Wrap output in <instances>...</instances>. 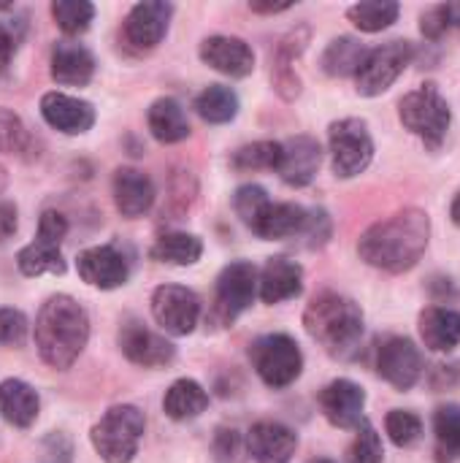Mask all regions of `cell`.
Masks as SVG:
<instances>
[{"instance_id": "6da1fadb", "label": "cell", "mask_w": 460, "mask_h": 463, "mask_svg": "<svg viewBox=\"0 0 460 463\" xmlns=\"http://www.w3.org/2000/svg\"><path fill=\"white\" fill-rule=\"evenodd\" d=\"M428 239H431L428 214L420 209H404L371 225L361 236L358 252L369 266L390 274H401L418 266V260L428 247Z\"/></svg>"}, {"instance_id": "7a4b0ae2", "label": "cell", "mask_w": 460, "mask_h": 463, "mask_svg": "<svg viewBox=\"0 0 460 463\" xmlns=\"http://www.w3.org/2000/svg\"><path fill=\"white\" fill-rule=\"evenodd\" d=\"M89 339V317L70 296H52L35 320V347L52 369H68Z\"/></svg>"}, {"instance_id": "3957f363", "label": "cell", "mask_w": 460, "mask_h": 463, "mask_svg": "<svg viewBox=\"0 0 460 463\" xmlns=\"http://www.w3.org/2000/svg\"><path fill=\"white\" fill-rule=\"evenodd\" d=\"M304 328L328 355L350 358L363 339V312L339 293H323L306 307Z\"/></svg>"}, {"instance_id": "277c9868", "label": "cell", "mask_w": 460, "mask_h": 463, "mask_svg": "<svg viewBox=\"0 0 460 463\" xmlns=\"http://www.w3.org/2000/svg\"><path fill=\"white\" fill-rule=\"evenodd\" d=\"M144 415L130 404H117L92 426L89 439L95 453L106 463H130L138 453L144 437Z\"/></svg>"}, {"instance_id": "5b68a950", "label": "cell", "mask_w": 460, "mask_h": 463, "mask_svg": "<svg viewBox=\"0 0 460 463\" xmlns=\"http://www.w3.org/2000/svg\"><path fill=\"white\" fill-rule=\"evenodd\" d=\"M399 114H401V122L407 125V130H412L418 138H423L426 146H431V149L442 146V141L447 138L450 122H453V111L437 84H423V87L407 92L399 103Z\"/></svg>"}, {"instance_id": "8992f818", "label": "cell", "mask_w": 460, "mask_h": 463, "mask_svg": "<svg viewBox=\"0 0 460 463\" xmlns=\"http://www.w3.org/2000/svg\"><path fill=\"white\" fill-rule=\"evenodd\" d=\"M249 361L258 377L268 388H277V391L293 385L304 369V355L298 345L285 334H268V336L255 339L249 347Z\"/></svg>"}, {"instance_id": "52a82bcc", "label": "cell", "mask_w": 460, "mask_h": 463, "mask_svg": "<svg viewBox=\"0 0 460 463\" xmlns=\"http://www.w3.org/2000/svg\"><path fill=\"white\" fill-rule=\"evenodd\" d=\"M328 144H331V163L336 176L352 179L361 171L369 168L374 157V141L363 119L347 117L331 125L328 130Z\"/></svg>"}, {"instance_id": "ba28073f", "label": "cell", "mask_w": 460, "mask_h": 463, "mask_svg": "<svg viewBox=\"0 0 460 463\" xmlns=\"http://www.w3.org/2000/svg\"><path fill=\"white\" fill-rule=\"evenodd\" d=\"M412 57H415V46L409 41H390L380 49H371L355 76L358 92L366 98H377L388 92L396 84V79L404 73V68L412 62Z\"/></svg>"}, {"instance_id": "9c48e42d", "label": "cell", "mask_w": 460, "mask_h": 463, "mask_svg": "<svg viewBox=\"0 0 460 463\" xmlns=\"http://www.w3.org/2000/svg\"><path fill=\"white\" fill-rule=\"evenodd\" d=\"M258 293V269L247 260L230 263L217 277V296H214V317L220 323H233Z\"/></svg>"}, {"instance_id": "30bf717a", "label": "cell", "mask_w": 460, "mask_h": 463, "mask_svg": "<svg viewBox=\"0 0 460 463\" xmlns=\"http://www.w3.org/2000/svg\"><path fill=\"white\" fill-rule=\"evenodd\" d=\"M152 317L171 336H187L201 317V301L182 285H160L152 293Z\"/></svg>"}, {"instance_id": "8fae6325", "label": "cell", "mask_w": 460, "mask_h": 463, "mask_svg": "<svg viewBox=\"0 0 460 463\" xmlns=\"http://www.w3.org/2000/svg\"><path fill=\"white\" fill-rule=\"evenodd\" d=\"M119 350L125 353V358L136 366H144V369H160V366H168L176 355L174 345L149 331L144 323L138 320H127L122 328H119Z\"/></svg>"}, {"instance_id": "7c38bea8", "label": "cell", "mask_w": 460, "mask_h": 463, "mask_svg": "<svg viewBox=\"0 0 460 463\" xmlns=\"http://www.w3.org/2000/svg\"><path fill=\"white\" fill-rule=\"evenodd\" d=\"M377 372L396 391H409L418 385V380L423 374V355L415 347V342H409L404 336H393L380 347Z\"/></svg>"}, {"instance_id": "4fadbf2b", "label": "cell", "mask_w": 460, "mask_h": 463, "mask_svg": "<svg viewBox=\"0 0 460 463\" xmlns=\"http://www.w3.org/2000/svg\"><path fill=\"white\" fill-rule=\"evenodd\" d=\"M171 14H174V5L160 3V0L133 5L125 19V43L136 52H152L168 33Z\"/></svg>"}, {"instance_id": "5bb4252c", "label": "cell", "mask_w": 460, "mask_h": 463, "mask_svg": "<svg viewBox=\"0 0 460 463\" xmlns=\"http://www.w3.org/2000/svg\"><path fill=\"white\" fill-rule=\"evenodd\" d=\"M76 269L87 285L100 288V290H114V288L125 285L130 277V263L114 244L89 247V250L79 252Z\"/></svg>"}, {"instance_id": "9a60e30c", "label": "cell", "mask_w": 460, "mask_h": 463, "mask_svg": "<svg viewBox=\"0 0 460 463\" xmlns=\"http://www.w3.org/2000/svg\"><path fill=\"white\" fill-rule=\"evenodd\" d=\"M366 393L350 380H333L320 391V410L336 429H358L363 420Z\"/></svg>"}, {"instance_id": "2e32d148", "label": "cell", "mask_w": 460, "mask_h": 463, "mask_svg": "<svg viewBox=\"0 0 460 463\" xmlns=\"http://www.w3.org/2000/svg\"><path fill=\"white\" fill-rule=\"evenodd\" d=\"M201 60L233 79H244L255 71V52L247 41L233 35H211L201 43Z\"/></svg>"}, {"instance_id": "e0dca14e", "label": "cell", "mask_w": 460, "mask_h": 463, "mask_svg": "<svg viewBox=\"0 0 460 463\" xmlns=\"http://www.w3.org/2000/svg\"><path fill=\"white\" fill-rule=\"evenodd\" d=\"M41 114L54 130H60L65 136H81L95 125L92 103L65 95V92H46L41 98Z\"/></svg>"}, {"instance_id": "ac0fdd59", "label": "cell", "mask_w": 460, "mask_h": 463, "mask_svg": "<svg viewBox=\"0 0 460 463\" xmlns=\"http://www.w3.org/2000/svg\"><path fill=\"white\" fill-rule=\"evenodd\" d=\"M298 448V437L274 420H260L247 434V453L255 463H290Z\"/></svg>"}, {"instance_id": "d6986e66", "label": "cell", "mask_w": 460, "mask_h": 463, "mask_svg": "<svg viewBox=\"0 0 460 463\" xmlns=\"http://www.w3.org/2000/svg\"><path fill=\"white\" fill-rule=\"evenodd\" d=\"M320 163H323V149L317 138L296 136L282 144V160L277 171L290 187H306L317 176Z\"/></svg>"}, {"instance_id": "ffe728a7", "label": "cell", "mask_w": 460, "mask_h": 463, "mask_svg": "<svg viewBox=\"0 0 460 463\" xmlns=\"http://www.w3.org/2000/svg\"><path fill=\"white\" fill-rule=\"evenodd\" d=\"M309 217H312V212H306L298 203H274V201H268L249 228L260 239H271V241L274 239H301L306 233Z\"/></svg>"}, {"instance_id": "44dd1931", "label": "cell", "mask_w": 460, "mask_h": 463, "mask_svg": "<svg viewBox=\"0 0 460 463\" xmlns=\"http://www.w3.org/2000/svg\"><path fill=\"white\" fill-rule=\"evenodd\" d=\"M258 290L266 304L290 301L304 290V269L290 258H271L258 277Z\"/></svg>"}, {"instance_id": "7402d4cb", "label": "cell", "mask_w": 460, "mask_h": 463, "mask_svg": "<svg viewBox=\"0 0 460 463\" xmlns=\"http://www.w3.org/2000/svg\"><path fill=\"white\" fill-rule=\"evenodd\" d=\"M114 203L122 212V217H141L155 203V184L152 179L138 168H119L114 174Z\"/></svg>"}, {"instance_id": "603a6c76", "label": "cell", "mask_w": 460, "mask_h": 463, "mask_svg": "<svg viewBox=\"0 0 460 463\" xmlns=\"http://www.w3.org/2000/svg\"><path fill=\"white\" fill-rule=\"evenodd\" d=\"M95 73V57L89 49L73 41H60L52 49V79L65 87H84Z\"/></svg>"}, {"instance_id": "cb8c5ba5", "label": "cell", "mask_w": 460, "mask_h": 463, "mask_svg": "<svg viewBox=\"0 0 460 463\" xmlns=\"http://www.w3.org/2000/svg\"><path fill=\"white\" fill-rule=\"evenodd\" d=\"M41 402L38 393L22 380H3L0 383V415L5 423L16 429H30L38 418Z\"/></svg>"}, {"instance_id": "d4e9b609", "label": "cell", "mask_w": 460, "mask_h": 463, "mask_svg": "<svg viewBox=\"0 0 460 463\" xmlns=\"http://www.w3.org/2000/svg\"><path fill=\"white\" fill-rule=\"evenodd\" d=\"M420 336L434 353L455 350L460 345V312L447 307H428L420 315Z\"/></svg>"}, {"instance_id": "484cf974", "label": "cell", "mask_w": 460, "mask_h": 463, "mask_svg": "<svg viewBox=\"0 0 460 463\" xmlns=\"http://www.w3.org/2000/svg\"><path fill=\"white\" fill-rule=\"evenodd\" d=\"M306 35H309L306 27L293 30V33L279 43V49H277V54H274V71H271V76H274L277 92H279L285 100H293V98L301 92V81H298V76H296V71H293V62H296V57L306 49Z\"/></svg>"}, {"instance_id": "4316f807", "label": "cell", "mask_w": 460, "mask_h": 463, "mask_svg": "<svg viewBox=\"0 0 460 463\" xmlns=\"http://www.w3.org/2000/svg\"><path fill=\"white\" fill-rule=\"evenodd\" d=\"M146 122H149L152 136H155L160 144H179V141H184V138L190 136L187 114H184L182 103L174 100V98H157V100L149 106Z\"/></svg>"}, {"instance_id": "83f0119b", "label": "cell", "mask_w": 460, "mask_h": 463, "mask_svg": "<svg viewBox=\"0 0 460 463\" xmlns=\"http://www.w3.org/2000/svg\"><path fill=\"white\" fill-rule=\"evenodd\" d=\"M209 407V393L195 380H176L163 399V410L171 420H195Z\"/></svg>"}, {"instance_id": "f1b7e54d", "label": "cell", "mask_w": 460, "mask_h": 463, "mask_svg": "<svg viewBox=\"0 0 460 463\" xmlns=\"http://www.w3.org/2000/svg\"><path fill=\"white\" fill-rule=\"evenodd\" d=\"M369 52L371 49H366L358 38H350V35L333 38L323 54V71L328 76H358Z\"/></svg>"}, {"instance_id": "f546056e", "label": "cell", "mask_w": 460, "mask_h": 463, "mask_svg": "<svg viewBox=\"0 0 460 463\" xmlns=\"http://www.w3.org/2000/svg\"><path fill=\"white\" fill-rule=\"evenodd\" d=\"M157 263H168V266H192L198 263V258L203 255V244L198 236L184 233V231H174V233H163L152 252H149Z\"/></svg>"}, {"instance_id": "4dcf8cb0", "label": "cell", "mask_w": 460, "mask_h": 463, "mask_svg": "<svg viewBox=\"0 0 460 463\" xmlns=\"http://www.w3.org/2000/svg\"><path fill=\"white\" fill-rule=\"evenodd\" d=\"M16 266L24 277H41V274H65V260L60 255V244H49L35 239L33 244L22 247L16 255Z\"/></svg>"}, {"instance_id": "1f68e13d", "label": "cell", "mask_w": 460, "mask_h": 463, "mask_svg": "<svg viewBox=\"0 0 460 463\" xmlns=\"http://www.w3.org/2000/svg\"><path fill=\"white\" fill-rule=\"evenodd\" d=\"M437 434V458L439 463L460 461V404L439 407L434 415Z\"/></svg>"}, {"instance_id": "d6a6232c", "label": "cell", "mask_w": 460, "mask_h": 463, "mask_svg": "<svg viewBox=\"0 0 460 463\" xmlns=\"http://www.w3.org/2000/svg\"><path fill=\"white\" fill-rule=\"evenodd\" d=\"M198 114L211 125H225L239 114V95L225 84H211L195 98Z\"/></svg>"}, {"instance_id": "836d02e7", "label": "cell", "mask_w": 460, "mask_h": 463, "mask_svg": "<svg viewBox=\"0 0 460 463\" xmlns=\"http://www.w3.org/2000/svg\"><path fill=\"white\" fill-rule=\"evenodd\" d=\"M350 22L363 33H380L399 19V3L377 0V3H358L347 11Z\"/></svg>"}, {"instance_id": "e575fe53", "label": "cell", "mask_w": 460, "mask_h": 463, "mask_svg": "<svg viewBox=\"0 0 460 463\" xmlns=\"http://www.w3.org/2000/svg\"><path fill=\"white\" fill-rule=\"evenodd\" d=\"M282 160V144L279 141H255L241 146L233 155V168L239 171H277Z\"/></svg>"}, {"instance_id": "d590c367", "label": "cell", "mask_w": 460, "mask_h": 463, "mask_svg": "<svg viewBox=\"0 0 460 463\" xmlns=\"http://www.w3.org/2000/svg\"><path fill=\"white\" fill-rule=\"evenodd\" d=\"M52 16L60 24L62 33L68 35H81L92 16H95V5L87 0H54L52 3Z\"/></svg>"}, {"instance_id": "8d00e7d4", "label": "cell", "mask_w": 460, "mask_h": 463, "mask_svg": "<svg viewBox=\"0 0 460 463\" xmlns=\"http://www.w3.org/2000/svg\"><path fill=\"white\" fill-rule=\"evenodd\" d=\"M385 429H388V437L393 439V445L399 448H409L420 439L423 434V420L415 415V412H407V410H393L388 418H385Z\"/></svg>"}, {"instance_id": "74e56055", "label": "cell", "mask_w": 460, "mask_h": 463, "mask_svg": "<svg viewBox=\"0 0 460 463\" xmlns=\"http://www.w3.org/2000/svg\"><path fill=\"white\" fill-rule=\"evenodd\" d=\"M382 439L377 434V429L369 420H361L355 442L350 445L347 461L350 463H382Z\"/></svg>"}, {"instance_id": "f35d334b", "label": "cell", "mask_w": 460, "mask_h": 463, "mask_svg": "<svg viewBox=\"0 0 460 463\" xmlns=\"http://www.w3.org/2000/svg\"><path fill=\"white\" fill-rule=\"evenodd\" d=\"M27 146V133H24V125L22 119L8 111V109H0V160L3 155H14V152H24ZM3 165H0V182H3Z\"/></svg>"}, {"instance_id": "ab89813d", "label": "cell", "mask_w": 460, "mask_h": 463, "mask_svg": "<svg viewBox=\"0 0 460 463\" xmlns=\"http://www.w3.org/2000/svg\"><path fill=\"white\" fill-rule=\"evenodd\" d=\"M268 201H271V198H268V193H266L260 184H244V187H239L236 195H233V209H236V214L241 217L244 225H252Z\"/></svg>"}, {"instance_id": "60d3db41", "label": "cell", "mask_w": 460, "mask_h": 463, "mask_svg": "<svg viewBox=\"0 0 460 463\" xmlns=\"http://www.w3.org/2000/svg\"><path fill=\"white\" fill-rule=\"evenodd\" d=\"M247 453V442L233 429H220L214 437V456L220 463H241Z\"/></svg>"}, {"instance_id": "b9f144b4", "label": "cell", "mask_w": 460, "mask_h": 463, "mask_svg": "<svg viewBox=\"0 0 460 463\" xmlns=\"http://www.w3.org/2000/svg\"><path fill=\"white\" fill-rule=\"evenodd\" d=\"M27 336V317L19 309H0V345L19 347Z\"/></svg>"}, {"instance_id": "7bdbcfd3", "label": "cell", "mask_w": 460, "mask_h": 463, "mask_svg": "<svg viewBox=\"0 0 460 463\" xmlns=\"http://www.w3.org/2000/svg\"><path fill=\"white\" fill-rule=\"evenodd\" d=\"M38 461L41 463H70L73 461V445L62 431H52L41 448H38Z\"/></svg>"}, {"instance_id": "ee69618b", "label": "cell", "mask_w": 460, "mask_h": 463, "mask_svg": "<svg viewBox=\"0 0 460 463\" xmlns=\"http://www.w3.org/2000/svg\"><path fill=\"white\" fill-rule=\"evenodd\" d=\"M22 41V22H0V73L11 65Z\"/></svg>"}, {"instance_id": "f6af8a7d", "label": "cell", "mask_w": 460, "mask_h": 463, "mask_svg": "<svg viewBox=\"0 0 460 463\" xmlns=\"http://www.w3.org/2000/svg\"><path fill=\"white\" fill-rule=\"evenodd\" d=\"M68 233V220L60 212H43L38 222V239L49 244H60Z\"/></svg>"}, {"instance_id": "bcb514c9", "label": "cell", "mask_w": 460, "mask_h": 463, "mask_svg": "<svg viewBox=\"0 0 460 463\" xmlns=\"http://www.w3.org/2000/svg\"><path fill=\"white\" fill-rule=\"evenodd\" d=\"M16 233V209L14 203H0V244Z\"/></svg>"}, {"instance_id": "7dc6e473", "label": "cell", "mask_w": 460, "mask_h": 463, "mask_svg": "<svg viewBox=\"0 0 460 463\" xmlns=\"http://www.w3.org/2000/svg\"><path fill=\"white\" fill-rule=\"evenodd\" d=\"M249 8L255 14H279V11H287L290 3H249Z\"/></svg>"}, {"instance_id": "c3c4849f", "label": "cell", "mask_w": 460, "mask_h": 463, "mask_svg": "<svg viewBox=\"0 0 460 463\" xmlns=\"http://www.w3.org/2000/svg\"><path fill=\"white\" fill-rule=\"evenodd\" d=\"M442 14H445V22H447V27H460V3H453V5H442Z\"/></svg>"}, {"instance_id": "681fc988", "label": "cell", "mask_w": 460, "mask_h": 463, "mask_svg": "<svg viewBox=\"0 0 460 463\" xmlns=\"http://www.w3.org/2000/svg\"><path fill=\"white\" fill-rule=\"evenodd\" d=\"M450 217H453V222H455V225H460V193H458V198L453 201V209H450Z\"/></svg>"}, {"instance_id": "f907efd6", "label": "cell", "mask_w": 460, "mask_h": 463, "mask_svg": "<svg viewBox=\"0 0 460 463\" xmlns=\"http://www.w3.org/2000/svg\"><path fill=\"white\" fill-rule=\"evenodd\" d=\"M309 463H336V461H331V458H314V461H309Z\"/></svg>"}]
</instances>
